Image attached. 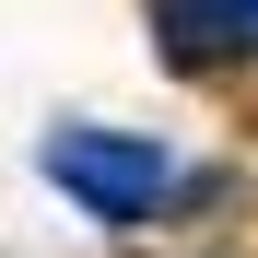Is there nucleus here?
Instances as JSON below:
<instances>
[{
  "instance_id": "f257e3e1",
  "label": "nucleus",
  "mask_w": 258,
  "mask_h": 258,
  "mask_svg": "<svg viewBox=\"0 0 258 258\" xmlns=\"http://www.w3.org/2000/svg\"><path fill=\"white\" fill-rule=\"evenodd\" d=\"M35 176L59 200H82L94 223H141V211L176 188V153L153 141V129H94V117H59L47 141H35Z\"/></svg>"
},
{
  "instance_id": "f03ea898",
  "label": "nucleus",
  "mask_w": 258,
  "mask_h": 258,
  "mask_svg": "<svg viewBox=\"0 0 258 258\" xmlns=\"http://www.w3.org/2000/svg\"><path fill=\"white\" fill-rule=\"evenodd\" d=\"M153 35H164V59H246L258 47V0H153Z\"/></svg>"
}]
</instances>
